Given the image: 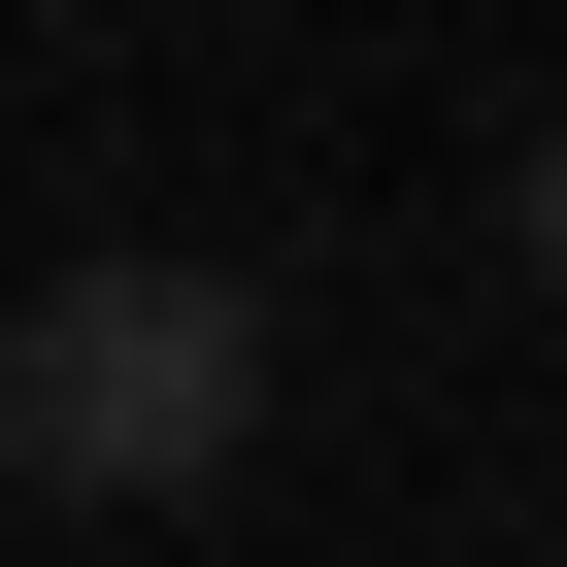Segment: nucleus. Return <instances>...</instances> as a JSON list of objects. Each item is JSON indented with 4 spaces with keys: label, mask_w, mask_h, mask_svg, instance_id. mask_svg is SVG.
Here are the masks:
<instances>
[{
    "label": "nucleus",
    "mask_w": 567,
    "mask_h": 567,
    "mask_svg": "<svg viewBox=\"0 0 567 567\" xmlns=\"http://www.w3.org/2000/svg\"><path fill=\"white\" fill-rule=\"evenodd\" d=\"M534 267H567V134H534Z\"/></svg>",
    "instance_id": "2"
},
{
    "label": "nucleus",
    "mask_w": 567,
    "mask_h": 567,
    "mask_svg": "<svg viewBox=\"0 0 567 567\" xmlns=\"http://www.w3.org/2000/svg\"><path fill=\"white\" fill-rule=\"evenodd\" d=\"M267 434V301L234 267H34L0 301V467L34 501H200Z\"/></svg>",
    "instance_id": "1"
}]
</instances>
